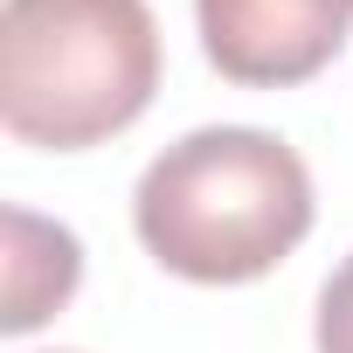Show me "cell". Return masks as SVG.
<instances>
[{"mask_svg":"<svg viewBox=\"0 0 353 353\" xmlns=\"http://www.w3.org/2000/svg\"><path fill=\"white\" fill-rule=\"evenodd\" d=\"M132 229L188 284H256L312 229V173L277 132L201 125L139 173Z\"/></svg>","mask_w":353,"mask_h":353,"instance_id":"obj_1","label":"cell"},{"mask_svg":"<svg viewBox=\"0 0 353 353\" xmlns=\"http://www.w3.org/2000/svg\"><path fill=\"white\" fill-rule=\"evenodd\" d=\"M312 339H319V353H353V256H346V263L325 277Z\"/></svg>","mask_w":353,"mask_h":353,"instance_id":"obj_5","label":"cell"},{"mask_svg":"<svg viewBox=\"0 0 353 353\" xmlns=\"http://www.w3.org/2000/svg\"><path fill=\"white\" fill-rule=\"evenodd\" d=\"M201 49L229 83L284 90L319 77L346 35H353V0H194Z\"/></svg>","mask_w":353,"mask_h":353,"instance_id":"obj_3","label":"cell"},{"mask_svg":"<svg viewBox=\"0 0 353 353\" xmlns=\"http://www.w3.org/2000/svg\"><path fill=\"white\" fill-rule=\"evenodd\" d=\"M159 21L145 0H0V125L42 152H83L145 118Z\"/></svg>","mask_w":353,"mask_h":353,"instance_id":"obj_2","label":"cell"},{"mask_svg":"<svg viewBox=\"0 0 353 353\" xmlns=\"http://www.w3.org/2000/svg\"><path fill=\"white\" fill-rule=\"evenodd\" d=\"M77 277H83L77 236L63 222L8 208V312H0V332H35L49 312L70 305Z\"/></svg>","mask_w":353,"mask_h":353,"instance_id":"obj_4","label":"cell"}]
</instances>
